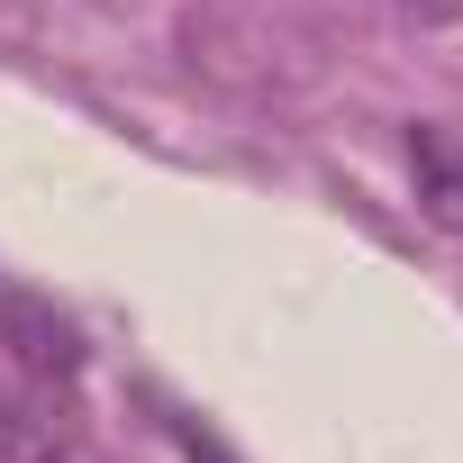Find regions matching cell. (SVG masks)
I'll return each instance as SVG.
<instances>
[{
	"mask_svg": "<svg viewBox=\"0 0 463 463\" xmlns=\"http://www.w3.org/2000/svg\"><path fill=\"white\" fill-rule=\"evenodd\" d=\"M73 445H82V418L55 382L0 391V463H73Z\"/></svg>",
	"mask_w": 463,
	"mask_h": 463,
	"instance_id": "cell-1",
	"label": "cell"
},
{
	"mask_svg": "<svg viewBox=\"0 0 463 463\" xmlns=\"http://www.w3.org/2000/svg\"><path fill=\"white\" fill-rule=\"evenodd\" d=\"M0 345L19 354V373H28V382H73V373H82V327H73V318H55V309H46V300H28V291L0 300Z\"/></svg>",
	"mask_w": 463,
	"mask_h": 463,
	"instance_id": "cell-2",
	"label": "cell"
},
{
	"mask_svg": "<svg viewBox=\"0 0 463 463\" xmlns=\"http://www.w3.org/2000/svg\"><path fill=\"white\" fill-rule=\"evenodd\" d=\"M409 164H418V200L436 227H463V146L445 128H409Z\"/></svg>",
	"mask_w": 463,
	"mask_h": 463,
	"instance_id": "cell-3",
	"label": "cell"
},
{
	"mask_svg": "<svg viewBox=\"0 0 463 463\" xmlns=\"http://www.w3.org/2000/svg\"><path fill=\"white\" fill-rule=\"evenodd\" d=\"M164 418H173V436H182V454H191V463H237V454H227V445L200 427V418H182V409H164Z\"/></svg>",
	"mask_w": 463,
	"mask_h": 463,
	"instance_id": "cell-4",
	"label": "cell"
},
{
	"mask_svg": "<svg viewBox=\"0 0 463 463\" xmlns=\"http://www.w3.org/2000/svg\"><path fill=\"white\" fill-rule=\"evenodd\" d=\"M400 10H418V19H454L463 0H400Z\"/></svg>",
	"mask_w": 463,
	"mask_h": 463,
	"instance_id": "cell-5",
	"label": "cell"
}]
</instances>
